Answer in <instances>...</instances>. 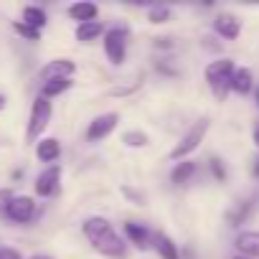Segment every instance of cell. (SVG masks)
<instances>
[{"label": "cell", "instance_id": "cell-1", "mask_svg": "<svg viewBox=\"0 0 259 259\" xmlns=\"http://www.w3.org/2000/svg\"><path fill=\"white\" fill-rule=\"evenodd\" d=\"M81 231H84V236L89 239V244L99 254H104L109 259H124L127 256V244L114 231V226L109 224V219H104V216H89V219H84Z\"/></svg>", "mask_w": 259, "mask_h": 259}, {"label": "cell", "instance_id": "cell-2", "mask_svg": "<svg viewBox=\"0 0 259 259\" xmlns=\"http://www.w3.org/2000/svg\"><path fill=\"white\" fill-rule=\"evenodd\" d=\"M234 71H236V66H234L231 59H216L206 66V81H208V87H211V92L219 102L226 99V92L231 89Z\"/></svg>", "mask_w": 259, "mask_h": 259}, {"label": "cell", "instance_id": "cell-3", "mask_svg": "<svg viewBox=\"0 0 259 259\" xmlns=\"http://www.w3.org/2000/svg\"><path fill=\"white\" fill-rule=\"evenodd\" d=\"M206 133H208V119L196 122L188 133L178 140V145L170 150V160H188V155H191L193 150H198V145L203 143Z\"/></svg>", "mask_w": 259, "mask_h": 259}, {"label": "cell", "instance_id": "cell-4", "mask_svg": "<svg viewBox=\"0 0 259 259\" xmlns=\"http://www.w3.org/2000/svg\"><path fill=\"white\" fill-rule=\"evenodd\" d=\"M51 102L46 99V97H38L36 102H33V107H31V119H28V140H36L44 130L49 127V122H51Z\"/></svg>", "mask_w": 259, "mask_h": 259}, {"label": "cell", "instance_id": "cell-5", "mask_svg": "<svg viewBox=\"0 0 259 259\" xmlns=\"http://www.w3.org/2000/svg\"><path fill=\"white\" fill-rule=\"evenodd\" d=\"M104 54L114 66H119L127 59V31L124 28H109L104 33Z\"/></svg>", "mask_w": 259, "mask_h": 259}, {"label": "cell", "instance_id": "cell-6", "mask_svg": "<svg viewBox=\"0 0 259 259\" xmlns=\"http://www.w3.org/2000/svg\"><path fill=\"white\" fill-rule=\"evenodd\" d=\"M117 122H119V114H117V112H107V114L94 117V119L89 122V127H87V140H89V143H99V140L109 138V135L114 133Z\"/></svg>", "mask_w": 259, "mask_h": 259}, {"label": "cell", "instance_id": "cell-7", "mask_svg": "<svg viewBox=\"0 0 259 259\" xmlns=\"http://www.w3.org/2000/svg\"><path fill=\"white\" fill-rule=\"evenodd\" d=\"M6 216L18 224H28L36 216V201L31 196H16L6 203Z\"/></svg>", "mask_w": 259, "mask_h": 259}, {"label": "cell", "instance_id": "cell-8", "mask_svg": "<svg viewBox=\"0 0 259 259\" xmlns=\"http://www.w3.org/2000/svg\"><path fill=\"white\" fill-rule=\"evenodd\" d=\"M74 71H76V64L71 59H54L41 69V79H44V84L54 81V79H71Z\"/></svg>", "mask_w": 259, "mask_h": 259}, {"label": "cell", "instance_id": "cell-9", "mask_svg": "<svg viewBox=\"0 0 259 259\" xmlns=\"http://www.w3.org/2000/svg\"><path fill=\"white\" fill-rule=\"evenodd\" d=\"M213 31H216L221 38L234 41V38H239V33H241V21H239L234 13H219V16L213 18Z\"/></svg>", "mask_w": 259, "mask_h": 259}, {"label": "cell", "instance_id": "cell-10", "mask_svg": "<svg viewBox=\"0 0 259 259\" xmlns=\"http://www.w3.org/2000/svg\"><path fill=\"white\" fill-rule=\"evenodd\" d=\"M59 183H61V168L59 165H51V168H46L36 178V193L44 196V198H49V196H54L59 191Z\"/></svg>", "mask_w": 259, "mask_h": 259}, {"label": "cell", "instance_id": "cell-11", "mask_svg": "<svg viewBox=\"0 0 259 259\" xmlns=\"http://www.w3.org/2000/svg\"><path fill=\"white\" fill-rule=\"evenodd\" d=\"M234 246L241 256H249V259H259V231H241L236 239H234Z\"/></svg>", "mask_w": 259, "mask_h": 259}, {"label": "cell", "instance_id": "cell-12", "mask_svg": "<svg viewBox=\"0 0 259 259\" xmlns=\"http://www.w3.org/2000/svg\"><path fill=\"white\" fill-rule=\"evenodd\" d=\"M97 13H99L97 3H89V0H79V3H71V6H69V16H71L74 21H79V26L97 21Z\"/></svg>", "mask_w": 259, "mask_h": 259}, {"label": "cell", "instance_id": "cell-13", "mask_svg": "<svg viewBox=\"0 0 259 259\" xmlns=\"http://www.w3.org/2000/svg\"><path fill=\"white\" fill-rule=\"evenodd\" d=\"M124 234H127L130 244H135L138 249H148V246H150V231H148L143 224L127 221V224H124Z\"/></svg>", "mask_w": 259, "mask_h": 259}, {"label": "cell", "instance_id": "cell-14", "mask_svg": "<svg viewBox=\"0 0 259 259\" xmlns=\"http://www.w3.org/2000/svg\"><path fill=\"white\" fill-rule=\"evenodd\" d=\"M254 89V74H251V69H246V66H241V69H236L234 71V79H231V92H236V94H249Z\"/></svg>", "mask_w": 259, "mask_h": 259}, {"label": "cell", "instance_id": "cell-15", "mask_svg": "<svg viewBox=\"0 0 259 259\" xmlns=\"http://www.w3.org/2000/svg\"><path fill=\"white\" fill-rule=\"evenodd\" d=\"M153 244H155V251H158L160 259H181L178 244H176L168 234H155V236H153Z\"/></svg>", "mask_w": 259, "mask_h": 259}, {"label": "cell", "instance_id": "cell-16", "mask_svg": "<svg viewBox=\"0 0 259 259\" xmlns=\"http://www.w3.org/2000/svg\"><path fill=\"white\" fill-rule=\"evenodd\" d=\"M196 170H198V165H196L193 160H181V163H176V168H173V173H170V181H173L176 186H183V183H188V181L196 176Z\"/></svg>", "mask_w": 259, "mask_h": 259}, {"label": "cell", "instance_id": "cell-17", "mask_svg": "<svg viewBox=\"0 0 259 259\" xmlns=\"http://www.w3.org/2000/svg\"><path fill=\"white\" fill-rule=\"evenodd\" d=\"M36 155H38V160H44V163H54V160L61 155V145H59V140H54V138L41 140L38 148H36Z\"/></svg>", "mask_w": 259, "mask_h": 259}, {"label": "cell", "instance_id": "cell-18", "mask_svg": "<svg viewBox=\"0 0 259 259\" xmlns=\"http://www.w3.org/2000/svg\"><path fill=\"white\" fill-rule=\"evenodd\" d=\"M102 33H104V26H102L99 21H92V23H81V26L76 28V41H81V44H89V41L99 38Z\"/></svg>", "mask_w": 259, "mask_h": 259}, {"label": "cell", "instance_id": "cell-19", "mask_svg": "<svg viewBox=\"0 0 259 259\" xmlns=\"http://www.w3.org/2000/svg\"><path fill=\"white\" fill-rule=\"evenodd\" d=\"M23 23L31 26V28H36V31H41V28L46 26V13H44V8L28 6V8L23 11Z\"/></svg>", "mask_w": 259, "mask_h": 259}, {"label": "cell", "instance_id": "cell-20", "mask_svg": "<svg viewBox=\"0 0 259 259\" xmlns=\"http://www.w3.org/2000/svg\"><path fill=\"white\" fill-rule=\"evenodd\" d=\"M71 87V79H54V81H46L44 84V89H41V97H59V94H64L66 89Z\"/></svg>", "mask_w": 259, "mask_h": 259}, {"label": "cell", "instance_id": "cell-21", "mask_svg": "<svg viewBox=\"0 0 259 259\" xmlns=\"http://www.w3.org/2000/svg\"><path fill=\"white\" fill-rule=\"evenodd\" d=\"M122 143L130 145V148H145L150 143V138L145 133H140V130H127V133L122 135Z\"/></svg>", "mask_w": 259, "mask_h": 259}, {"label": "cell", "instance_id": "cell-22", "mask_svg": "<svg viewBox=\"0 0 259 259\" xmlns=\"http://www.w3.org/2000/svg\"><path fill=\"white\" fill-rule=\"evenodd\" d=\"M148 18H150V23H165V21L170 18V8H168V6H155Z\"/></svg>", "mask_w": 259, "mask_h": 259}, {"label": "cell", "instance_id": "cell-23", "mask_svg": "<svg viewBox=\"0 0 259 259\" xmlns=\"http://www.w3.org/2000/svg\"><path fill=\"white\" fill-rule=\"evenodd\" d=\"M16 31H18L21 36L31 38V41H38V38H41V31H36V28H31V26H26V23H16Z\"/></svg>", "mask_w": 259, "mask_h": 259}, {"label": "cell", "instance_id": "cell-24", "mask_svg": "<svg viewBox=\"0 0 259 259\" xmlns=\"http://www.w3.org/2000/svg\"><path fill=\"white\" fill-rule=\"evenodd\" d=\"M211 168H213L216 181H226V168L221 165V160H219V158H213V160H211Z\"/></svg>", "mask_w": 259, "mask_h": 259}, {"label": "cell", "instance_id": "cell-25", "mask_svg": "<svg viewBox=\"0 0 259 259\" xmlns=\"http://www.w3.org/2000/svg\"><path fill=\"white\" fill-rule=\"evenodd\" d=\"M0 259H23V256H21V251H16V249H8V246H3V249H0Z\"/></svg>", "mask_w": 259, "mask_h": 259}, {"label": "cell", "instance_id": "cell-26", "mask_svg": "<svg viewBox=\"0 0 259 259\" xmlns=\"http://www.w3.org/2000/svg\"><path fill=\"white\" fill-rule=\"evenodd\" d=\"M254 145H256V148H259V124H256V127H254Z\"/></svg>", "mask_w": 259, "mask_h": 259}, {"label": "cell", "instance_id": "cell-27", "mask_svg": "<svg viewBox=\"0 0 259 259\" xmlns=\"http://www.w3.org/2000/svg\"><path fill=\"white\" fill-rule=\"evenodd\" d=\"M31 259H51V256H46V254H36V256H31Z\"/></svg>", "mask_w": 259, "mask_h": 259}, {"label": "cell", "instance_id": "cell-28", "mask_svg": "<svg viewBox=\"0 0 259 259\" xmlns=\"http://www.w3.org/2000/svg\"><path fill=\"white\" fill-rule=\"evenodd\" d=\"M3 107H6V97H3V94H0V109H3Z\"/></svg>", "mask_w": 259, "mask_h": 259}, {"label": "cell", "instance_id": "cell-29", "mask_svg": "<svg viewBox=\"0 0 259 259\" xmlns=\"http://www.w3.org/2000/svg\"><path fill=\"white\" fill-rule=\"evenodd\" d=\"M254 176H259V160H256V165H254Z\"/></svg>", "mask_w": 259, "mask_h": 259}, {"label": "cell", "instance_id": "cell-30", "mask_svg": "<svg viewBox=\"0 0 259 259\" xmlns=\"http://www.w3.org/2000/svg\"><path fill=\"white\" fill-rule=\"evenodd\" d=\"M254 97H256V107H259V89H256V94H254Z\"/></svg>", "mask_w": 259, "mask_h": 259}, {"label": "cell", "instance_id": "cell-31", "mask_svg": "<svg viewBox=\"0 0 259 259\" xmlns=\"http://www.w3.org/2000/svg\"><path fill=\"white\" fill-rule=\"evenodd\" d=\"M234 259H249V256H241V254H236V256H234Z\"/></svg>", "mask_w": 259, "mask_h": 259}]
</instances>
